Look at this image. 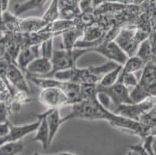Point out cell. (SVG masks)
<instances>
[{"mask_svg": "<svg viewBox=\"0 0 156 155\" xmlns=\"http://www.w3.org/2000/svg\"><path fill=\"white\" fill-rule=\"evenodd\" d=\"M74 119L105 120L113 127L140 136L142 139L150 134L151 130V127L144 126L140 122L115 114L100 103L97 99V95L72 105V111L62 118V123Z\"/></svg>", "mask_w": 156, "mask_h": 155, "instance_id": "cell-1", "label": "cell"}, {"mask_svg": "<svg viewBox=\"0 0 156 155\" xmlns=\"http://www.w3.org/2000/svg\"><path fill=\"white\" fill-rule=\"evenodd\" d=\"M114 62L108 61L101 65L79 68L78 67L62 71L55 74L54 79L65 82H71L79 85H96L99 84L105 74L117 66Z\"/></svg>", "mask_w": 156, "mask_h": 155, "instance_id": "cell-2", "label": "cell"}, {"mask_svg": "<svg viewBox=\"0 0 156 155\" xmlns=\"http://www.w3.org/2000/svg\"><path fill=\"white\" fill-rule=\"evenodd\" d=\"M133 103L147 99H156V65L149 62L144 65L141 78L135 87L130 92Z\"/></svg>", "mask_w": 156, "mask_h": 155, "instance_id": "cell-3", "label": "cell"}, {"mask_svg": "<svg viewBox=\"0 0 156 155\" xmlns=\"http://www.w3.org/2000/svg\"><path fill=\"white\" fill-rule=\"evenodd\" d=\"M151 33L138 27L124 28L118 31L114 41L128 57L135 55L139 45L150 37Z\"/></svg>", "mask_w": 156, "mask_h": 155, "instance_id": "cell-4", "label": "cell"}, {"mask_svg": "<svg viewBox=\"0 0 156 155\" xmlns=\"http://www.w3.org/2000/svg\"><path fill=\"white\" fill-rule=\"evenodd\" d=\"M89 52H92L89 48H75L72 50H54L51 61L52 63V72L47 77L53 78L54 75L59 72L68 70L76 66L78 59Z\"/></svg>", "mask_w": 156, "mask_h": 155, "instance_id": "cell-5", "label": "cell"}, {"mask_svg": "<svg viewBox=\"0 0 156 155\" xmlns=\"http://www.w3.org/2000/svg\"><path fill=\"white\" fill-rule=\"evenodd\" d=\"M156 99H147L140 102H135L131 104H123L117 106L113 109V113L127 119L138 121L141 116L147 111L152 109Z\"/></svg>", "mask_w": 156, "mask_h": 155, "instance_id": "cell-6", "label": "cell"}, {"mask_svg": "<svg viewBox=\"0 0 156 155\" xmlns=\"http://www.w3.org/2000/svg\"><path fill=\"white\" fill-rule=\"evenodd\" d=\"M39 100L48 109H59L72 106L66 94L58 87L51 86L41 89L39 94Z\"/></svg>", "mask_w": 156, "mask_h": 155, "instance_id": "cell-7", "label": "cell"}, {"mask_svg": "<svg viewBox=\"0 0 156 155\" xmlns=\"http://www.w3.org/2000/svg\"><path fill=\"white\" fill-rule=\"evenodd\" d=\"M93 51L118 65H124L129 58L113 39H107L99 43L92 49V52Z\"/></svg>", "mask_w": 156, "mask_h": 155, "instance_id": "cell-8", "label": "cell"}, {"mask_svg": "<svg viewBox=\"0 0 156 155\" xmlns=\"http://www.w3.org/2000/svg\"><path fill=\"white\" fill-rule=\"evenodd\" d=\"M96 90L97 92L105 94L110 99L112 106H114V108L120 105L133 103L130 99V90L121 82H117L109 87H100L97 85Z\"/></svg>", "mask_w": 156, "mask_h": 155, "instance_id": "cell-9", "label": "cell"}, {"mask_svg": "<svg viewBox=\"0 0 156 155\" xmlns=\"http://www.w3.org/2000/svg\"><path fill=\"white\" fill-rule=\"evenodd\" d=\"M5 79L9 85L19 92L30 93V87L26 79L24 72L16 63L9 62L5 69Z\"/></svg>", "mask_w": 156, "mask_h": 155, "instance_id": "cell-10", "label": "cell"}, {"mask_svg": "<svg viewBox=\"0 0 156 155\" xmlns=\"http://www.w3.org/2000/svg\"><path fill=\"white\" fill-rule=\"evenodd\" d=\"M52 72V63L51 59L40 56L34 59L27 66L26 73L29 76L47 78Z\"/></svg>", "mask_w": 156, "mask_h": 155, "instance_id": "cell-11", "label": "cell"}, {"mask_svg": "<svg viewBox=\"0 0 156 155\" xmlns=\"http://www.w3.org/2000/svg\"><path fill=\"white\" fill-rule=\"evenodd\" d=\"M40 45L41 44L24 45L20 49L16 59V64L23 72H26L27 66L34 60L41 56Z\"/></svg>", "mask_w": 156, "mask_h": 155, "instance_id": "cell-12", "label": "cell"}, {"mask_svg": "<svg viewBox=\"0 0 156 155\" xmlns=\"http://www.w3.org/2000/svg\"><path fill=\"white\" fill-rule=\"evenodd\" d=\"M37 118L40 119V123L34 132V136L30 142H39L41 144L42 148L44 150H47L50 147L51 144L49 142L50 131H49V127L47 123L46 117L43 113H41V114H38Z\"/></svg>", "mask_w": 156, "mask_h": 155, "instance_id": "cell-13", "label": "cell"}, {"mask_svg": "<svg viewBox=\"0 0 156 155\" xmlns=\"http://www.w3.org/2000/svg\"><path fill=\"white\" fill-rule=\"evenodd\" d=\"M43 114L46 117L47 123H48V127H49V131H50L49 142H50V144H51L61 125L63 124L62 121V117L60 114V109H48V110L43 113Z\"/></svg>", "mask_w": 156, "mask_h": 155, "instance_id": "cell-14", "label": "cell"}, {"mask_svg": "<svg viewBox=\"0 0 156 155\" xmlns=\"http://www.w3.org/2000/svg\"><path fill=\"white\" fill-rule=\"evenodd\" d=\"M84 30L79 26H73L62 33V39L63 42L64 49L72 50L75 48L76 44L83 37Z\"/></svg>", "mask_w": 156, "mask_h": 155, "instance_id": "cell-15", "label": "cell"}, {"mask_svg": "<svg viewBox=\"0 0 156 155\" xmlns=\"http://www.w3.org/2000/svg\"><path fill=\"white\" fill-rule=\"evenodd\" d=\"M48 1L49 0H27L21 3L16 4L13 7L14 15L18 16L29 11L41 9Z\"/></svg>", "mask_w": 156, "mask_h": 155, "instance_id": "cell-16", "label": "cell"}, {"mask_svg": "<svg viewBox=\"0 0 156 155\" xmlns=\"http://www.w3.org/2000/svg\"><path fill=\"white\" fill-rule=\"evenodd\" d=\"M145 64L136 55L129 57L125 63L122 65L121 73H135L142 70Z\"/></svg>", "mask_w": 156, "mask_h": 155, "instance_id": "cell-17", "label": "cell"}, {"mask_svg": "<svg viewBox=\"0 0 156 155\" xmlns=\"http://www.w3.org/2000/svg\"><path fill=\"white\" fill-rule=\"evenodd\" d=\"M121 68L122 65H117L116 68L105 74L104 76L102 78V79L97 85H99L100 87H109V86H111V85H114L115 83H117L119 77H120Z\"/></svg>", "mask_w": 156, "mask_h": 155, "instance_id": "cell-18", "label": "cell"}, {"mask_svg": "<svg viewBox=\"0 0 156 155\" xmlns=\"http://www.w3.org/2000/svg\"><path fill=\"white\" fill-rule=\"evenodd\" d=\"M24 149V143L22 140L10 142L0 145V155H18Z\"/></svg>", "mask_w": 156, "mask_h": 155, "instance_id": "cell-19", "label": "cell"}, {"mask_svg": "<svg viewBox=\"0 0 156 155\" xmlns=\"http://www.w3.org/2000/svg\"><path fill=\"white\" fill-rule=\"evenodd\" d=\"M41 18L47 24L54 22L60 18L59 0H51L50 6L48 7Z\"/></svg>", "mask_w": 156, "mask_h": 155, "instance_id": "cell-20", "label": "cell"}, {"mask_svg": "<svg viewBox=\"0 0 156 155\" xmlns=\"http://www.w3.org/2000/svg\"><path fill=\"white\" fill-rule=\"evenodd\" d=\"M135 55L143 61L144 64L151 62V44L150 37L144 40L139 45Z\"/></svg>", "mask_w": 156, "mask_h": 155, "instance_id": "cell-21", "label": "cell"}, {"mask_svg": "<svg viewBox=\"0 0 156 155\" xmlns=\"http://www.w3.org/2000/svg\"><path fill=\"white\" fill-rule=\"evenodd\" d=\"M140 123L144 124V126H148L151 128H155L156 127V109L154 108L150 109L149 111H147V113H144L142 116L141 117Z\"/></svg>", "mask_w": 156, "mask_h": 155, "instance_id": "cell-22", "label": "cell"}, {"mask_svg": "<svg viewBox=\"0 0 156 155\" xmlns=\"http://www.w3.org/2000/svg\"><path fill=\"white\" fill-rule=\"evenodd\" d=\"M41 56L51 59L53 55V38L51 37L43 41L40 45Z\"/></svg>", "mask_w": 156, "mask_h": 155, "instance_id": "cell-23", "label": "cell"}, {"mask_svg": "<svg viewBox=\"0 0 156 155\" xmlns=\"http://www.w3.org/2000/svg\"><path fill=\"white\" fill-rule=\"evenodd\" d=\"M137 81L138 79H137L134 73H121L120 72L117 82L123 83L126 87L129 89L130 87H135L137 84Z\"/></svg>", "mask_w": 156, "mask_h": 155, "instance_id": "cell-24", "label": "cell"}, {"mask_svg": "<svg viewBox=\"0 0 156 155\" xmlns=\"http://www.w3.org/2000/svg\"><path fill=\"white\" fill-rule=\"evenodd\" d=\"M9 114V108L8 107L7 102H0V123L8 120Z\"/></svg>", "mask_w": 156, "mask_h": 155, "instance_id": "cell-25", "label": "cell"}, {"mask_svg": "<svg viewBox=\"0 0 156 155\" xmlns=\"http://www.w3.org/2000/svg\"><path fill=\"white\" fill-rule=\"evenodd\" d=\"M7 46L5 44L2 42H0V60L5 58V55H6Z\"/></svg>", "mask_w": 156, "mask_h": 155, "instance_id": "cell-26", "label": "cell"}, {"mask_svg": "<svg viewBox=\"0 0 156 155\" xmlns=\"http://www.w3.org/2000/svg\"><path fill=\"white\" fill-rule=\"evenodd\" d=\"M1 2V4H2V11L5 12L8 9V7H9V0H0Z\"/></svg>", "mask_w": 156, "mask_h": 155, "instance_id": "cell-27", "label": "cell"}, {"mask_svg": "<svg viewBox=\"0 0 156 155\" xmlns=\"http://www.w3.org/2000/svg\"><path fill=\"white\" fill-rule=\"evenodd\" d=\"M151 149H152V155H156V137H154L151 144Z\"/></svg>", "mask_w": 156, "mask_h": 155, "instance_id": "cell-28", "label": "cell"}, {"mask_svg": "<svg viewBox=\"0 0 156 155\" xmlns=\"http://www.w3.org/2000/svg\"><path fill=\"white\" fill-rule=\"evenodd\" d=\"M59 155H75V154H73V153H69V152H65V153H60ZM127 155H138V154H137V153H135V152L131 151V150H130V152H129V153Z\"/></svg>", "mask_w": 156, "mask_h": 155, "instance_id": "cell-29", "label": "cell"}, {"mask_svg": "<svg viewBox=\"0 0 156 155\" xmlns=\"http://www.w3.org/2000/svg\"><path fill=\"white\" fill-rule=\"evenodd\" d=\"M147 1V0H133V4H135L136 5H141L143 3Z\"/></svg>", "mask_w": 156, "mask_h": 155, "instance_id": "cell-30", "label": "cell"}, {"mask_svg": "<svg viewBox=\"0 0 156 155\" xmlns=\"http://www.w3.org/2000/svg\"><path fill=\"white\" fill-rule=\"evenodd\" d=\"M2 13H3V11H2V4L0 2V25L2 26Z\"/></svg>", "mask_w": 156, "mask_h": 155, "instance_id": "cell-31", "label": "cell"}, {"mask_svg": "<svg viewBox=\"0 0 156 155\" xmlns=\"http://www.w3.org/2000/svg\"><path fill=\"white\" fill-rule=\"evenodd\" d=\"M34 155H43V154H41V153H34ZM59 155V154H58Z\"/></svg>", "mask_w": 156, "mask_h": 155, "instance_id": "cell-32", "label": "cell"}]
</instances>
